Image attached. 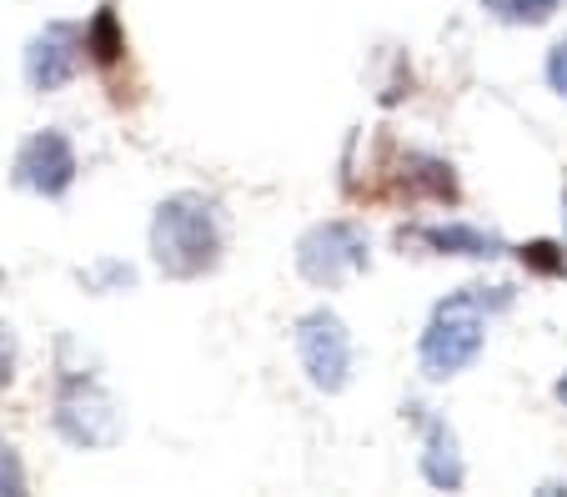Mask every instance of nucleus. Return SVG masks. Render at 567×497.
I'll list each match as a JSON object with an SVG mask.
<instances>
[{"mask_svg": "<svg viewBox=\"0 0 567 497\" xmlns=\"http://www.w3.org/2000/svg\"><path fill=\"white\" fill-rule=\"evenodd\" d=\"M11 377H16V336L0 322V387H11Z\"/></svg>", "mask_w": 567, "mask_h": 497, "instance_id": "nucleus-17", "label": "nucleus"}, {"mask_svg": "<svg viewBox=\"0 0 567 497\" xmlns=\"http://www.w3.org/2000/svg\"><path fill=\"white\" fill-rule=\"evenodd\" d=\"M547 81H553V91L567 101V41L553 45V55H547Z\"/></svg>", "mask_w": 567, "mask_h": 497, "instance_id": "nucleus-16", "label": "nucleus"}, {"mask_svg": "<svg viewBox=\"0 0 567 497\" xmlns=\"http://www.w3.org/2000/svg\"><path fill=\"white\" fill-rule=\"evenodd\" d=\"M523 267L543 271V277H563L567 271V251L557 241H527L523 247Z\"/></svg>", "mask_w": 567, "mask_h": 497, "instance_id": "nucleus-13", "label": "nucleus"}, {"mask_svg": "<svg viewBox=\"0 0 567 497\" xmlns=\"http://www.w3.org/2000/svg\"><path fill=\"white\" fill-rule=\"evenodd\" d=\"M55 433L71 447H116L126 433L116 397L86 372H65L55 387Z\"/></svg>", "mask_w": 567, "mask_h": 497, "instance_id": "nucleus-3", "label": "nucleus"}, {"mask_svg": "<svg viewBox=\"0 0 567 497\" xmlns=\"http://www.w3.org/2000/svg\"><path fill=\"white\" fill-rule=\"evenodd\" d=\"M422 241H427L432 251H442V257H472V261H493L503 257V237H493V231L482 227H462V221H447V227H422L417 231Z\"/></svg>", "mask_w": 567, "mask_h": 497, "instance_id": "nucleus-10", "label": "nucleus"}, {"mask_svg": "<svg viewBox=\"0 0 567 497\" xmlns=\"http://www.w3.org/2000/svg\"><path fill=\"white\" fill-rule=\"evenodd\" d=\"M507 302H513L507 287H462V292H452L422 332V372L432 382H442L472 367L482 352V322H487V312H503Z\"/></svg>", "mask_w": 567, "mask_h": 497, "instance_id": "nucleus-2", "label": "nucleus"}, {"mask_svg": "<svg viewBox=\"0 0 567 497\" xmlns=\"http://www.w3.org/2000/svg\"><path fill=\"white\" fill-rule=\"evenodd\" d=\"M422 473H427V483L442 487V493H457L462 477H467V467H462V453H457V437H452V427L442 417L427 422V443H422Z\"/></svg>", "mask_w": 567, "mask_h": 497, "instance_id": "nucleus-8", "label": "nucleus"}, {"mask_svg": "<svg viewBox=\"0 0 567 497\" xmlns=\"http://www.w3.org/2000/svg\"><path fill=\"white\" fill-rule=\"evenodd\" d=\"M86 281H91V287H131V281H136V271L121 267V261H106V267L86 271Z\"/></svg>", "mask_w": 567, "mask_h": 497, "instance_id": "nucleus-15", "label": "nucleus"}, {"mask_svg": "<svg viewBox=\"0 0 567 497\" xmlns=\"http://www.w3.org/2000/svg\"><path fill=\"white\" fill-rule=\"evenodd\" d=\"M151 257L166 277L192 281L221 261V227H216V206L196 191L166 196L151 217Z\"/></svg>", "mask_w": 567, "mask_h": 497, "instance_id": "nucleus-1", "label": "nucleus"}, {"mask_svg": "<svg viewBox=\"0 0 567 497\" xmlns=\"http://www.w3.org/2000/svg\"><path fill=\"white\" fill-rule=\"evenodd\" d=\"M86 51L96 55L101 65H116L121 61V51H126V35H121V25H116V11H101L96 21L86 25Z\"/></svg>", "mask_w": 567, "mask_h": 497, "instance_id": "nucleus-11", "label": "nucleus"}, {"mask_svg": "<svg viewBox=\"0 0 567 497\" xmlns=\"http://www.w3.org/2000/svg\"><path fill=\"white\" fill-rule=\"evenodd\" d=\"M0 281H6V277H0Z\"/></svg>", "mask_w": 567, "mask_h": 497, "instance_id": "nucleus-19", "label": "nucleus"}, {"mask_svg": "<svg viewBox=\"0 0 567 497\" xmlns=\"http://www.w3.org/2000/svg\"><path fill=\"white\" fill-rule=\"evenodd\" d=\"M482 6L507 25H543L557 11V0H482Z\"/></svg>", "mask_w": 567, "mask_h": 497, "instance_id": "nucleus-12", "label": "nucleus"}, {"mask_svg": "<svg viewBox=\"0 0 567 497\" xmlns=\"http://www.w3.org/2000/svg\"><path fill=\"white\" fill-rule=\"evenodd\" d=\"M81 61H86V25L51 21L25 45V81H31V91H61L75 81Z\"/></svg>", "mask_w": 567, "mask_h": 497, "instance_id": "nucleus-6", "label": "nucleus"}, {"mask_svg": "<svg viewBox=\"0 0 567 497\" xmlns=\"http://www.w3.org/2000/svg\"><path fill=\"white\" fill-rule=\"evenodd\" d=\"M396 186L408 196H427V201H457V176H452V166L437 162V156H422V152L402 156Z\"/></svg>", "mask_w": 567, "mask_h": 497, "instance_id": "nucleus-9", "label": "nucleus"}, {"mask_svg": "<svg viewBox=\"0 0 567 497\" xmlns=\"http://www.w3.org/2000/svg\"><path fill=\"white\" fill-rule=\"evenodd\" d=\"M372 261V241L357 221H321L297 241V271L311 287H342L347 277L367 271Z\"/></svg>", "mask_w": 567, "mask_h": 497, "instance_id": "nucleus-4", "label": "nucleus"}, {"mask_svg": "<svg viewBox=\"0 0 567 497\" xmlns=\"http://www.w3.org/2000/svg\"><path fill=\"white\" fill-rule=\"evenodd\" d=\"M16 493H25V473H21L16 447L0 437V497H16Z\"/></svg>", "mask_w": 567, "mask_h": 497, "instance_id": "nucleus-14", "label": "nucleus"}, {"mask_svg": "<svg viewBox=\"0 0 567 497\" xmlns=\"http://www.w3.org/2000/svg\"><path fill=\"white\" fill-rule=\"evenodd\" d=\"M75 182V146L61 131H35L16 152V186L35 196H61Z\"/></svg>", "mask_w": 567, "mask_h": 497, "instance_id": "nucleus-7", "label": "nucleus"}, {"mask_svg": "<svg viewBox=\"0 0 567 497\" xmlns=\"http://www.w3.org/2000/svg\"><path fill=\"white\" fill-rule=\"evenodd\" d=\"M297 358L307 367L311 387L317 392H342L347 377H352V336H347V322L327 307L307 312L297 322Z\"/></svg>", "mask_w": 567, "mask_h": 497, "instance_id": "nucleus-5", "label": "nucleus"}, {"mask_svg": "<svg viewBox=\"0 0 567 497\" xmlns=\"http://www.w3.org/2000/svg\"><path fill=\"white\" fill-rule=\"evenodd\" d=\"M557 402L567 407V377H557Z\"/></svg>", "mask_w": 567, "mask_h": 497, "instance_id": "nucleus-18", "label": "nucleus"}]
</instances>
